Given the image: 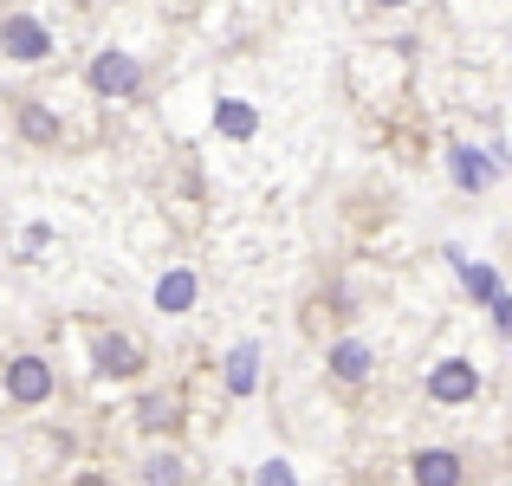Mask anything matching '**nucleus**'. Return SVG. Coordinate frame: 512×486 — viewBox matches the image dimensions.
I'll return each mask as SVG.
<instances>
[{"label": "nucleus", "instance_id": "nucleus-1", "mask_svg": "<svg viewBox=\"0 0 512 486\" xmlns=\"http://www.w3.org/2000/svg\"><path fill=\"white\" fill-rule=\"evenodd\" d=\"M0 389H7L13 409H46V402L59 396V370H52V357H39V350H20V357H7V370H0Z\"/></svg>", "mask_w": 512, "mask_h": 486}, {"label": "nucleus", "instance_id": "nucleus-2", "mask_svg": "<svg viewBox=\"0 0 512 486\" xmlns=\"http://www.w3.org/2000/svg\"><path fill=\"white\" fill-rule=\"evenodd\" d=\"M85 363H91V376H104V383H137V376L150 370V350H143L130 331H98L85 344Z\"/></svg>", "mask_w": 512, "mask_h": 486}, {"label": "nucleus", "instance_id": "nucleus-3", "mask_svg": "<svg viewBox=\"0 0 512 486\" xmlns=\"http://www.w3.org/2000/svg\"><path fill=\"white\" fill-rule=\"evenodd\" d=\"M85 91H91V98H137V91H143V59H137V52H124V46L91 52Z\"/></svg>", "mask_w": 512, "mask_h": 486}, {"label": "nucleus", "instance_id": "nucleus-4", "mask_svg": "<svg viewBox=\"0 0 512 486\" xmlns=\"http://www.w3.org/2000/svg\"><path fill=\"white\" fill-rule=\"evenodd\" d=\"M0 59L7 65H46L52 59V26L39 13H7L0 20Z\"/></svg>", "mask_w": 512, "mask_h": 486}, {"label": "nucleus", "instance_id": "nucleus-5", "mask_svg": "<svg viewBox=\"0 0 512 486\" xmlns=\"http://www.w3.org/2000/svg\"><path fill=\"white\" fill-rule=\"evenodd\" d=\"M500 169H506V150H480V143H454L448 150V175L461 195H487L500 182Z\"/></svg>", "mask_w": 512, "mask_h": 486}, {"label": "nucleus", "instance_id": "nucleus-6", "mask_svg": "<svg viewBox=\"0 0 512 486\" xmlns=\"http://www.w3.org/2000/svg\"><path fill=\"white\" fill-rule=\"evenodd\" d=\"M422 389H428V402H441V409H461V402L480 396V370L467 357H441V363H428Z\"/></svg>", "mask_w": 512, "mask_h": 486}, {"label": "nucleus", "instance_id": "nucleus-7", "mask_svg": "<svg viewBox=\"0 0 512 486\" xmlns=\"http://www.w3.org/2000/svg\"><path fill=\"white\" fill-rule=\"evenodd\" d=\"M130 422H137V435H150V441H175V435H182V422H188V409H182L175 389H143Z\"/></svg>", "mask_w": 512, "mask_h": 486}, {"label": "nucleus", "instance_id": "nucleus-8", "mask_svg": "<svg viewBox=\"0 0 512 486\" xmlns=\"http://www.w3.org/2000/svg\"><path fill=\"white\" fill-rule=\"evenodd\" d=\"M409 486H467V454L461 448H415Z\"/></svg>", "mask_w": 512, "mask_h": 486}, {"label": "nucleus", "instance_id": "nucleus-9", "mask_svg": "<svg viewBox=\"0 0 512 486\" xmlns=\"http://www.w3.org/2000/svg\"><path fill=\"white\" fill-rule=\"evenodd\" d=\"M325 370H331V383H338V389H363L376 376V350L363 344V337H338V344L325 350Z\"/></svg>", "mask_w": 512, "mask_h": 486}, {"label": "nucleus", "instance_id": "nucleus-10", "mask_svg": "<svg viewBox=\"0 0 512 486\" xmlns=\"http://www.w3.org/2000/svg\"><path fill=\"white\" fill-rule=\"evenodd\" d=\"M150 299H156V312H163V318H188V312H195V299H201L195 266H169V273L156 279V292H150Z\"/></svg>", "mask_w": 512, "mask_h": 486}, {"label": "nucleus", "instance_id": "nucleus-11", "mask_svg": "<svg viewBox=\"0 0 512 486\" xmlns=\"http://www.w3.org/2000/svg\"><path fill=\"white\" fill-rule=\"evenodd\" d=\"M221 383H227V396H253V389H260V344H253V337L227 344V357H221Z\"/></svg>", "mask_w": 512, "mask_h": 486}, {"label": "nucleus", "instance_id": "nucleus-12", "mask_svg": "<svg viewBox=\"0 0 512 486\" xmlns=\"http://www.w3.org/2000/svg\"><path fill=\"white\" fill-rule=\"evenodd\" d=\"M214 130H221L227 143H253L260 137V111H253L247 98H221L214 104Z\"/></svg>", "mask_w": 512, "mask_h": 486}, {"label": "nucleus", "instance_id": "nucleus-13", "mask_svg": "<svg viewBox=\"0 0 512 486\" xmlns=\"http://www.w3.org/2000/svg\"><path fill=\"white\" fill-rule=\"evenodd\" d=\"M137 474H143V486H188V474H195V467H188L182 448H150Z\"/></svg>", "mask_w": 512, "mask_h": 486}, {"label": "nucleus", "instance_id": "nucleus-14", "mask_svg": "<svg viewBox=\"0 0 512 486\" xmlns=\"http://www.w3.org/2000/svg\"><path fill=\"white\" fill-rule=\"evenodd\" d=\"M13 124H20V137H26V143H46V150L65 137V124L52 117V104H33V98H26L20 111H13Z\"/></svg>", "mask_w": 512, "mask_h": 486}, {"label": "nucleus", "instance_id": "nucleus-15", "mask_svg": "<svg viewBox=\"0 0 512 486\" xmlns=\"http://www.w3.org/2000/svg\"><path fill=\"white\" fill-rule=\"evenodd\" d=\"M454 266H461V286H467V299H474V305H493V299H500V273H493V266L487 260H467V253H454Z\"/></svg>", "mask_w": 512, "mask_h": 486}, {"label": "nucleus", "instance_id": "nucleus-16", "mask_svg": "<svg viewBox=\"0 0 512 486\" xmlns=\"http://www.w3.org/2000/svg\"><path fill=\"white\" fill-rule=\"evenodd\" d=\"M253 486H299V474H292V461H260V474H253Z\"/></svg>", "mask_w": 512, "mask_h": 486}, {"label": "nucleus", "instance_id": "nucleus-17", "mask_svg": "<svg viewBox=\"0 0 512 486\" xmlns=\"http://www.w3.org/2000/svg\"><path fill=\"white\" fill-rule=\"evenodd\" d=\"M487 312H493V331H500L506 344H512V292H500V299H493Z\"/></svg>", "mask_w": 512, "mask_h": 486}, {"label": "nucleus", "instance_id": "nucleus-18", "mask_svg": "<svg viewBox=\"0 0 512 486\" xmlns=\"http://www.w3.org/2000/svg\"><path fill=\"white\" fill-rule=\"evenodd\" d=\"M72 486H117V480H111V474H104V467H85V474H78Z\"/></svg>", "mask_w": 512, "mask_h": 486}, {"label": "nucleus", "instance_id": "nucleus-19", "mask_svg": "<svg viewBox=\"0 0 512 486\" xmlns=\"http://www.w3.org/2000/svg\"><path fill=\"white\" fill-rule=\"evenodd\" d=\"M370 7H383V13H396V7H409V0H370Z\"/></svg>", "mask_w": 512, "mask_h": 486}]
</instances>
